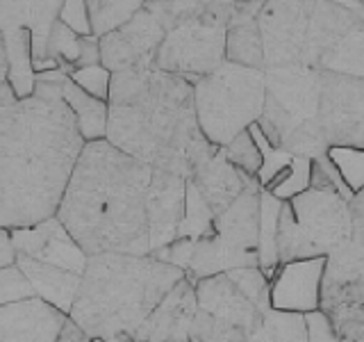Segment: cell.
I'll return each instance as SVG.
<instances>
[{"mask_svg":"<svg viewBox=\"0 0 364 342\" xmlns=\"http://www.w3.org/2000/svg\"><path fill=\"white\" fill-rule=\"evenodd\" d=\"M62 71L39 73L34 94L16 98L0 83V228L55 217L82 137L60 96Z\"/></svg>","mask_w":364,"mask_h":342,"instance_id":"1","label":"cell"},{"mask_svg":"<svg viewBox=\"0 0 364 342\" xmlns=\"http://www.w3.org/2000/svg\"><path fill=\"white\" fill-rule=\"evenodd\" d=\"M105 142L180 178H189L219 151L198 128L193 85L157 68L112 73Z\"/></svg>","mask_w":364,"mask_h":342,"instance_id":"2","label":"cell"},{"mask_svg":"<svg viewBox=\"0 0 364 342\" xmlns=\"http://www.w3.org/2000/svg\"><path fill=\"white\" fill-rule=\"evenodd\" d=\"M153 169L105 140L85 144L55 217L89 256H151L148 185Z\"/></svg>","mask_w":364,"mask_h":342,"instance_id":"3","label":"cell"},{"mask_svg":"<svg viewBox=\"0 0 364 342\" xmlns=\"http://www.w3.org/2000/svg\"><path fill=\"white\" fill-rule=\"evenodd\" d=\"M185 271L153 256H89L68 319L100 342H136L141 324Z\"/></svg>","mask_w":364,"mask_h":342,"instance_id":"4","label":"cell"},{"mask_svg":"<svg viewBox=\"0 0 364 342\" xmlns=\"http://www.w3.org/2000/svg\"><path fill=\"white\" fill-rule=\"evenodd\" d=\"M362 23L364 3H264L257 14L264 68H321Z\"/></svg>","mask_w":364,"mask_h":342,"instance_id":"5","label":"cell"},{"mask_svg":"<svg viewBox=\"0 0 364 342\" xmlns=\"http://www.w3.org/2000/svg\"><path fill=\"white\" fill-rule=\"evenodd\" d=\"M264 108L257 128L264 140L294 157L316 160L328 151L318 125V68H264Z\"/></svg>","mask_w":364,"mask_h":342,"instance_id":"6","label":"cell"},{"mask_svg":"<svg viewBox=\"0 0 364 342\" xmlns=\"http://www.w3.org/2000/svg\"><path fill=\"white\" fill-rule=\"evenodd\" d=\"M164 23V39L155 68L193 85L225 62V30L232 3H155Z\"/></svg>","mask_w":364,"mask_h":342,"instance_id":"7","label":"cell"},{"mask_svg":"<svg viewBox=\"0 0 364 342\" xmlns=\"http://www.w3.org/2000/svg\"><path fill=\"white\" fill-rule=\"evenodd\" d=\"M264 71L223 62L193 83L198 128L212 146L223 148L257 123L264 108Z\"/></svg>","mask_w":364,"mask_h":342,"instance_id":"8","label":"cell"},{"mask_svg":"<svg viewBox=\"0 0 364 342\" xmlns=\"http://www.w3.org/2000/svg\"><path fill=\"white\" fill-rule=\"evenodd\" d=\"M350 239V212L344 197L323 190H305L282 203L278 217V260L328 258Z\"/></svg>","mask_w":364,"mask_h":342,"instance_id":"9","label":"cell"},{"mask_svg":"<svg viewBox=\"0 0 364 342\" xmlns=\"http://www.w3.org/2000/svg\"><path fill=\"white\" fill-rule=\"evenodd\" d=\"M259 239V185L253 180L191 249L185 276L200 281L242 267H257Z\"/></svg>","mask_w":364,"mask_h":342,"instance_id":"10","label":"cell"},{"mask_svg":"<svg viewBox=\"0 0 364 342\" xmlns=\"http://www.w3.org/2000/svg\"><path fill=\"white\" fill-rule=\"evenodd\" d=\"M196 313L187 342H246L264 319V311L237 288L228 274L193 283Z\"/></svg>","mask_w":364,"mask_h":342,"instance_id":"11","label":"cell"},{"mask_svg":"<svg viewBox=\"0 0 364 342\" xmlns=\"http://www.w3.org/2000/svg\"><path fill=\"white\" fill-rule=\"evenodd\" d=\"M337 342H364V249L346 244L326 258L321 304Z\"/></svg>","mask_w":364,"mask_h":342,"instance_id":"12","label":"cell"},{"mask_svg":"<svg viewBox=\"0 0 364 342\" xmlns=\"http://www.w3.org/2000/svg\"><path fill=\"white\" fill-rule=\"evenodd\" d=\"M316 119L328 146L364 151V78L318 71Z\"/></svg>","mask_w":364,"mask_h":342,"instance_id":"13","label":"cell"},{"mask_svg":"<svg viewBox=\"0 0 364 342\" xmlns=\"http://www.w3.org/2000/svg\"><path fill=\"white\" fill-rule=\"evenodd\" d=\"M164 23L159 19L155 3H141V9L121 26L98 39L100 66L109 73L130 71V68H155V55L164 39Z\"/></svg>","mask_w":364,"mask_h":342,"instance_id":"14","label":"cell"},{"mask_svg":"<svg viewBox=\"0 0 364 342\" xmlns=\"http://www.w3.org/2000/svg\"><path fill=\"white\" fill-rule=\"evenodd\" d=\"M14 258H30L46 265L60 267L82 276L87 267V254L66 231L57 217H48L39 224L9 231Z\"/></svg>","mask_w":364,"mask_h":342,"instance_id":"15","label":"cell"},{"mask_svg":"<svg viewBox=\"0 0 364 342\" xmlns=\"http://www.w3.org/2000/svg\"><path fill=\"white\" fill-rule=\"evenodd\" d=\"M323 267L326 258L282 262L269 281L271 311L291 315H307L312 311H318Z\"/></svg>","mask_w":364,"mask_h":342,"instance_id":"16","label":"cell"},{"mask_svg":"<svg viewBox=\"0 0 364 342\" xmlns=\"http://www.w3.org/2000/svg\"><path fill=\"white\" fill-rule=\"evenodd\" d=\"M0 37L5 48V83L16 98L34 94L32 34L28 28V3H0Z\"/></svg>","mask_w":364,"mask_h":342,"instance_id":"17","label":"cell"},{"mask_svg":"<svg viewBox=\"0 0 364 342\" xmlns=\"http://www.w3.org/2000/svg\"><path fill=\"white\" fill-rule=\"evenodd\" d=\"M187 178L153 169L148 185V239L151 256L168 247L178 237L182 217H185Z\"/></svg>","mask_w":364,"mask_h":342,"instance_id":"18","label":"cell"},{"mask_svg":"<svg viewBox=\"0 0 364 342\" xmlns=\"http://www.w3.org/2000/svg\"><path fill=\"white\" fill-rule=\"evenodd\" d=\"M66 319L39 296L0 306V342H57Z\"/></svg>","mask_w":364,"mask_h":342,"instance_id":"19","label":"cell"},{"mask_svg":"<svg viewBox=\"0 0 364 342\" xmlns=\"http://www.w3.org/2000/svg\"><path fill=\"white\" fill-rule=\"evenodd\" d=\"M193 313H196V292L193 281L187 276L171 288L164 299L136 331V342H187Z\"/></svg>","mask_w":364,"mask_h":342,"instance_id":"20","label":"cell"},{"mask_svg":"<svg viewBox=\"0 0 364 342\" xmlns=\"http://www.w3.org/2000/svg\"><path fill=\"white\" fill-rule=\"evenodd\" d=\"M250 133H253L255 142L262 151V167L257 171V185L262 192L271 194L278 201H289L294 197H299L305 190H310V167L312 160H303V157H294L289 153L280 151V148H273L264 135L259 133V128L253 123L250 125Z\"/></svg>","mask_w":364,"mask_h":342,"instance_id":"21","label":"cell"},{"mask_svg":"<svg viewBox=\"0 0 364 342\" xmlns=\"http://www.w3.org/2000/svg\"><path fill=\"white\" fill-rule=\"evenodd\" d=\"M187 180L193 185V190L198 192L203 203L212 210V214L219 217L225 208H230V203L237 201L239 194H242L255 178L239 174V171L223 157L219 148V151H216L203 167L193 171Z\"/></svg>","mask_w":364,"mask_h":342,"instance_id":"22","label":"cell"},{"mask_svg":"<svg viewBox=\"0 0 364 342\" xmlns=\"http://www.w3.org/2000/svg\"><path fill=\"white\" fill-rule=\"evenodd\" d=\"M264 3H232V16L225 30V62L264 71V48L257 28V14Z\"/></svg>","mask_w":364,"mask_h":342,"instance_id":"23","label":"cell"},{"mask_svg":"<svg viewBox=\"0 0 364 342\" xmlns=\"http://www.w3.org/2000/svg\"><path fill=\"white\" fill-rule=\"evenodd\" d=\"M14 262H16V267L26 274V279L30 281L32 290L39 299L50 304L64 315L71 313L73 301L80 290V281H82L80 274L46 265V262H37L30 258H14Z\"/></svg>","mask_w":364,"mask_h":342,"instance_id":"24","label":"cell"},{"mask_svg":"<svg viewBox=\"0 0 364 342\" xmlns=\"http://www.w3.org/2000/svg\"><path fill=\"white\" fill-rule=\"evenodd\" d=\"M60 96L66 103V108L71 110L77 133L82 137L85 144L105 140V133H107V103L105 100H98L94 96L85 94L82 89L75 87L71 80L66 78L64 71L60 76Z\"/></svg>","mask_w":364,"mask_h":342,"instance_id":"25","label":"cell"},{"mask_svg":"<svg viewBox=\"0 0 364 342\" xmlns=\"http://www.w3.org/2000/svg\"><path fill=\"white\" fill-rule=\"evenodd\" d=\"M282 201L259 190V239H257V267L271 281V276L280 267L278 260V217Z\"/></svg>","mask_w":364,"mask_h":342,"instance_id":"26","label":"cell"},{"mask_svg":"<svg viewBox=\"0 0 364 342\" xmlns=\"http://www.w3.org/2000/svg\"><path fill=\"white\" fill-rule=\"evenodd\" d=\"M318 71L364 78V23L358 30H353L348 37H344V41L326 57Z\"/></svg>","mask_w":364,"mask_h":342,"instance_id":"27","label":"cell"},{"mask_svg":"<svg viewBox=\"0 0 364 342\" xmlns=\"http://www.w3.org/2000/svg\"><path fill=\"white\" fill-rule=\"evenodd\" d=\"M246 342H307L303 315L269 311Z\"/></svg>","mask_w":364,"mask_h":342,"instance_id":"28","label":"cell"},{"mask_svg":"<svg viewBox=\"0 0 364 342\" xmlns=\"http://www.w3.org/2000/svg\"><path fill=\"white\" fill-rule=\"evenodd\" d=\"M87 9L91 34L96 39H102L105 34L125 26L141 9V3H100V0H91V3H87Z\"/></svg>","mask_w":364,"mask_h":342,"instance_id":"29","label":"cell"},{"mask_svg":"<svg viewBox=\"0 0 364 342\" xmlns=\"http://www.w3.org/2000/svg\"><path fill=\"white\" fill-rule=\"evenodd\" d=\"M326 157L330 165L335 167L341 182L350 192V197H355L358 192L364 190V151L362 148L350 146H330L326 151Z\"/></svg>","mask_w":364,"mask_h":342,"instance_id":"30","label":"cell"},{"mask_svg":"<svg viewBox=\"0 0 364 342\" xmlns=\"http://www.w3.org/2000/svg\"><path fill=\"white\" fill-rule=\"evenodd\" d=\"M221 153L239 174H244L248 178L257 176V171L262 167V151H259V146L255 142L253 133H250V128L239 133L230 144H225L221 148Z\"/></svg>","mask_w":364,"mask_h":342,"instance_id":"31","label":"cell"},{"mask_svg":"<svg viewBox=\"0 0 364 342\" xmlns=\"http://www.w3.org/2000/svg\"><path fill=\"white\" fill-rule=\"evenodd\" d=\"M77 53H80V37L66 26H62L60 21H55L48 37V60H53L60 71L71 73L77 64Z\"/></svg>","mask_w":364,"mask_h":342,"instance_id":"32","label":"cell"},{"mask_svg":"<svg viewBox=\"0 0 364 342\" xmlns=\"http://www.w3.org/2000/svg\"><path fill=\"white\" fill-rule=\"evenodd\" d=\"M228 276L235 281V285L242 290L250 301L257 304L262 311L269 313V279L262 274L259 267H242V269H232L225 271Z\"/></svg>","mask_w":364,"mask_h":342,"instance_id":"33","label":"cell"},{"mask_svg":"<svg viewBox=\"0 0 364 342\" xmlns=\"http://www.w3.org/2000/svg\"><path fill=\"white\" fill-rule=\"evenodd\" d=\"M66 78L71 80L75 87H80L85 94L94 96L98 100L109 98V85H112V73L107 71L105 66H85V68H75V71L66 73Z\"/></svg>","mask_w":364,"mask_h":342,"instance_id":"34","label":"cell"},{"mask_svg":"<svg viewBox=\"0 0 364 342\" xmlns=\"http://www.w3.org/2000/svg\"><path fill=\"white\" fill-rule=\"evenodd\" d=\"M32 296H37V294H34L26 274L16 267V262L0 269V306L26 301V299H32Z\"/></svg>","mask_w":364,"mask_h":342,"instance_id":"35","label":"cell"},{"mask_svg":"<svg viewBox=\"0 0 364 342\" xmlns=\"http://www.w3.org/2000/svg\"><path fill=\"white\" fill-rule=\"evenodd\" d=\"M310 187L312 190H323V192H333L344 197L346 201H350V192L346 190V185L341 182L339 174L335 171V167L330 165V160L323 157H316L312 160V167H310Z\"/></svg>","mask_w":364,"mask_h":342,"instance_id":"36","label":"cell"},{"mask_svg":"<svg viewBox=\"0 0 364 342\" xmlns=\"http://www.w3.org/2000/svg\"><path fill=\"white\" fill-rule=\"evenodd\" d=\"M57 21L66 26L77 37H94L91 34V21H89V9L87 3H62Z\"/></svg>","mask_w":364,"mask_h":342,"instance_id":"37","label":"cell"},{"mask_svg":"<svg viewBox=\"0 0 364 342\" xmlns=\"http://www.w3.org/2000/svg\"><path fill=\"white\" fill-rule=\"evenodd\" d=\"M307 342H337V333L323 311H312L303 315Z\"/></svg>","mask_w":364,"mask_h":342,"instance_id":"38","label":"cell"},{"mask_svg":"<svg viewBox=\"0 0 364 342\" xmlns=\"http://www.w3.org/2000/svg\"><path fill=\"white\" fill-rule=\"evenodd\" d=\"M350 212V242L364 249V190L348 201Z\"/></svg>","mask_w":364,"mask_h":342,"instance_id":"39","label":"cell"},{"mask_svg":"<svg viewBox=\"0 0 364 342\" xmlns=\"http://www.w3.org/2000/svg\"><path fill=\"white\" fill-rule=\"evenodd\" d=\"M96 64H100L98 39L96 37H80V53H77V64H75V68L96 66ZM75 68H73V71H75Z\"/></svg>","mask_w":364,"mask_h":342,"instance_id":"40","label":"cell"},{"mask_svg":"<svg viewBox=\"0 0 364 342\" xmlns=\"http://www.w3.org/2000/svg\"><path fill=\"white\" fill-rule=\"evenodd\" d=\"M57 342H100V340L89 338L75 322H71V319H66V324H64L62 333H60V340H57Z\"/></svg>","mask_w":364,"mask_h":342,"instance_id":"41","label":"cell"},{"mask_svg":"<svg viewBox=\"0 0 364 342\" xmlns=\"http://www.w3.org/2000/svg\"><path fill=\"white\" fill-rule=\"evenodd\" d=\"M7 265H14V247H11L9 231L0 228V269Z\"/></svg>","mask_w":364,"mask_h":342,"instance_id":"42","label":"cell"},{"mask_svg":"<svg viewBox=\"0 0 364 342\" xmlns=\"http://www.w3.org/2000/svg\"><path fill=\"white\" fill-rule=\"evenodd\" d=\"M7 66H5V48H3V37H0V83H5Z\"/></svg>","mask_w":364,"mask_h":342,"instance_id":"43","label":"cell"}]
</instances>
